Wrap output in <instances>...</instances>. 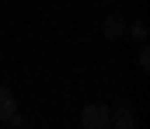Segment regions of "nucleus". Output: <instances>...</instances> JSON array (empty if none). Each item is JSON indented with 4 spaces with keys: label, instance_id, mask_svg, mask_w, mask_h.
Wrapping results in <instances>:
<instances>
[{
    "label": "nucleus",
    "instance_id": "obj_1",
    "mask_svg": "<svg viewBox=\"0 0 150 129\" xmlns=\"http://www.w3.org/2000/svg\"><path fill=\"white\" fill-rule=\"evenodd\" d=\"M108 129H140V126H136V115H133L129 98H119L112 108H108Z\"/></svg>",
    "mask_w": 150,
    "mask_h": 129
},
{
    "label": "nucleus",
    "instance_id": "obj_2",
    "mask_svg": "<svg viewBox=\"0 0 150 129\" xmlns=\"http://www.w3.org/2000/svg\"><path fill=\"white\" fill-rule=\"evenodd\" d=\"M80 126H84V129H108V108L98 105V101L84 105V112H80Z\"/></svg>",
    "mask_w": 150,
    "mask_h": 129
},
{
    "label": "nucleus",
    "instance_id": "obj_3",
    "mask_svg": "<svg viewBox=\"0 0 150 129\" xmlns=\"http://www.w3.org/2000/svg\"><path fill=\"white\" fill-rule=\"evenodd\" d=\"M126 32H129V21H126L119 11H112V14L101 21V39H108V42H119Z\"/></svg>",
    "mask_w": 150,
    "mask_h": 129
},
{
    "label": "nucleus",
    "instance_id": "obj_4",
    "mask_svg": "<svg viewBox=\"0 0 150 129\" xmlns=\"http://www.w3.org/2000/svg\"><path fill=\"white\" fill-rule=\"evenodd\" d=\"M0 122H21V115H18V101H14V94H11L4 84H0Z\"/></svg>",
    "mask_w": 150,
    "mask_h": 129
},
{
    "label": "nucleus",
    "instance_id": "obj_5",
    "mask_svg": "<svg viewBox=\"0 0 150 129\" xmlns=\"http://www.w3.org/2000/svg\"><path fill=\"white\" fill-rule=\"evenodd\" d=\"M136 63H140V70H143V73L150 70V52H147V42H140V56H136Z\"/></svg>",
    "mask_w": 150,
    "mask_h": 129
},
{
    "label": "nucleus",
    "instance_id": "obj_6",
    "mask_svg": "<svg viewBox=\"0 0 150 129\" xmlns=\"http://www.w3.org/2000/svg\"><path fill=\"white\" fill-rule=\"evenodd\" d=\"M133 39L136 42H147V25L143 21H133Z\"/></svg>",
    "mask_w": 150,
    "mask_h": 129
}]
</instances>
